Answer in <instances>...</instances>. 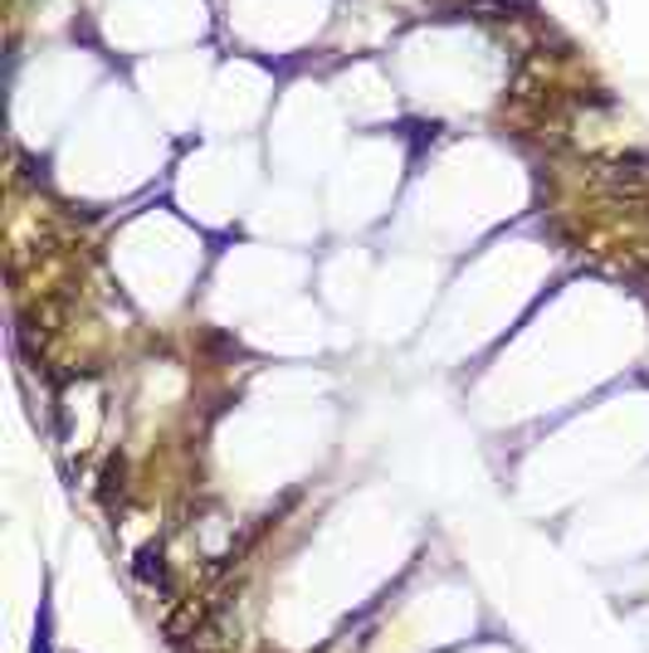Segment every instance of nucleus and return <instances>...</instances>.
Instances as JSON below:
<instances>
[{
  "label": "nucleus",
  "instance_id": "1",
  "mask_svg": "<svg viewBox=\"0 0 649 653\" xmlns=\"http://www.w3.org/2000/svg\"><path fill=\"white\" fill-rule=\"evenodd\" d=\"M137 580H147V586L151 580H161V551L157 546H147V551L137 556Z\"/></svg>",
  "mask_w": 649,
  "mask_h": 653
},
{
  "label": "nucleus",
  "instance_id": "2",
  "mask_svg": "<svg viewBox=\"0 0 649 653\" xmlns=\"http://www.w3.org/2000/svg\"><path fill=\"white\" fill-rule=\"evenodd\" d=\"M34 653H50V604H40V629H34Z\"/></svg>",
  "mask_w": 649,
  "mask_h": 653
}]
</instances>
